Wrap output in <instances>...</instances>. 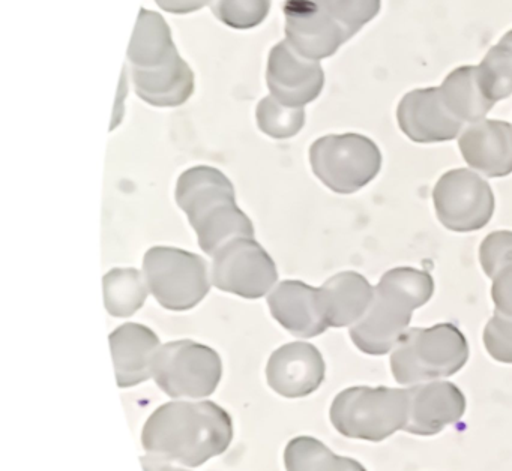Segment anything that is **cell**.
Masks as SVG:
<instances>
[{
  "label": "cell",
  "instance_id": "obj_7",
  "mask_svg": "<svg viewBox=\"0 0 512 471\" xmlns=\"http://www.w3.org/2000/svg\"><path fill=\"white\" fill-rule=\"evenodd\" d=\"M310 164L317 179L331 191L353 194L379 174L382 153L364 135H325L311 144Z\"/></svg>",
  "mask_w": 512,
  "mask_h": 471
},
{
  "label": "cell",
  "instance_id": "obj_23",
  "mask_svg": "<svg viewBox=\"0 0 512 471\" xmlns=\"http://www.w3.org/2000/svg\"><path fill=\"white\" fill-rule=\"evenodd\" d=\"M286 471H367L362 464L338 456L313 437H296L284 450Z\"/></svg>",
  "mask_w": 512,
  "mask_h": 471
},
{
  "label": "cell",
  "instance_id": "obj_30",
  "mask_svg": "<svg viewBox=\"0 0 512 471\" xmlns=\"http://www.w3.org/2000/svg\"><path fill=\"white\" fill-rule=\"evenodd\" d=\"M160 8L172 14H188L199 11L211 0H155Z\"/></svg>",
  "mask_w": 512,
  "mask_h": 471
},
{
  "label": "cell",
  "instance_id": "obj_25",
  "mask_svg": "<svg viewBox=\"0 0 512 471\" xmlns=\"http://www.w3.org/2000/svg\"><path fill=\"white\" fill-rule=\"evenodd\" d=\"M478 69L482 92L493 104L512 95V44L500 39L485 54Z\"/></svg>",
  "mask_w": 512,
  "mask_h": 471
},
{
  "label": "cell",
  "instance_id": "obj_6",
  "mask_svg": "<svg viewBox=\"0 0 512 471\" xmlns=\"http://www.w3.org/2000/svg\"><path fill=\"white\" fill-rule=\"evenodd\" d=\"M329 416L344 437L379 443L406 426L409 392L383 386L350 387L335 396Z\"/></svg>",
  "mask_w": 512,
  "mask_h": 471
},
{
  "label": "cell",
  "instance_id": "obj_22",
  "mask_svg": "<svg viewBox=\"0 0 512 471\" xmlns=\"http://www.w3.org/2000/svg\"><path fill=\"white\" fill-rule=\"evenodd\" d=\"M479 260L485 275L493 281L496 312L512 317V231H496L482 242Z\"/></svg>",
  "mask_w": 512,
  "mask_h": 471
},
{
  "label": "cell",
  "instance_id": "obj_3",
  "mask_svg": "<svg viewBox=\"0 0 512 471\" xmlns=\"http://www.w3.org/2000/svg\"><path fill=\"white\" fill-rule=\"evenodd\" d=\"M176 203L211 257L230 240L254 237L253 222L236 204L235 186L217 168L199 165L184 171L176 183Z\"/></svg>",
  "mask_w": 512,
  "mask_h": 471
},
{
  "label": "cell",
  "instance_id": "obj_8",
  "mask_svg": "<svg viewBox=\"0 0 512 471\" xmlns=\"http://www.w3.org/2000/svg\"><path fill=\"white\" fill-rule=\"evenodd\" d=\"M146 282L163 308L188 311L211 290L208 264L200 255L170 246H154L143 258Z\"/></svg>",
  "mask_w": 512,
  "mask_h": 471
},
{
  "label": "cell",
  "instance_id": "obj_15",
  "mask_svg": "<svg viewBox=\"0 0 512 471\" xmlns=\"http://www.w3.org/2000/svg\"><path fill=\"white\" fill-rule=\"evenodd\" d=\"M401 131L416 143H440L460 137L463 123L452 116L439 87L412 90L397 110Z\"/></svg>",
  "mask_w": 512,
  "mask_h": 471
},
{
  "label": "cell",
  "instance_id": "obj_20",
  "mask_svg": "<svg viewBox=\"0 0 512 471\" xmlns=\"http://www.w3.org/2000/svg\"><path fill=\"white\" fill-rule=\"evenodd\" d=\"M320 290L323 312L329 327L358 323L371 306L374 288L356 272H341L329 278Z\"/></svg>",
  "mask_w": 512,
  "mask_h": 471
},
{
  "label": "cell",
  "instance_id": "obj_10",
  "mask_svg": "<svg viewBox=\"0 0 512 471\" xmlns=\"http://www.w3.org/2000/svg\"><path fill=\"white\" fill-rule=\"evenodd\" d=\"M277 279L274 260L254 237L230 240L212 261V284L244 299L265 296Z\"/></svg>",
  "mask_w": 512,
  "mask_h": 471
},
{
  "label": "cell",
  "instance_id": "obj_21",
  "mask_svg": "<svg viewBox=\"0 0 512 471\" xmlns=\"http://www.w3.org/2000/svg\"><path fill=\"white\" fill-rule=\"evenodd\" d=\"M439 89L446 107L463 125L484 120L494 105L482 92L476 66L454 69Z\"/></svg>",
  "mask_w": 512,
  "mask_h": 471
},
{
  "label": "cell",
  "instance_id": "obj_5",
  "mask_svg": "<svg viewBox=\"0 0 512 471\" xmlns=\"http://www.w3.org/2000/svg\"><path fill=\"white\" fill-rule=\"evenodd\" d=\"M467 359L469 345L454 324L415 327L407 330L392 350L391 371L398 383L416 386L451 377Z\"/></svg>",
  "mask_w": 512,
  "mask_h": 471
},
{
  "label": "cell",
  "instance_id": "obj_28",
  "mask_svg": "<svg viewBox=\"0 0 512 471\" xmlns=\"http://www.w3.org/2000/svg\"><path fill=\"white\" fill-rule=\"evenodd\" d=\"M329 14L353 38L380 11V0H323Z\"/></svg>",
  "mask_w": 512,
  "mask_h": 471
},
{
  "label": "cell",
  "instance_id": "obj_31",
  "mask_svg": "<svg viewBox=\"0 0 512 471\" xmlns=\"http://www.w3.org/2000/svg\"><path fill=\"white\" fill-rule=\"evenodd\" d=\"M142 461L143 470L145 471H188L184 468L176 467L172 462L164 461V459L155 458V456H143L140 458Z\"/></svg>",
  "mask_w": 512,
  "mask_h": 471
},
{
  "label": "cell",
  "instance_id": "obj_11",
  "mask_svg": "<svg viewBox=\"0 0 512 471\" xmlns=\"http://www.w3.org/2000/svg\"><path fill=\"white\" fill-rule=\"evenodd\" d=\"M433 200L439 221L458 233L481 230L494 212V195L487 180L467 168L443 174Z\"/></svg>",
  "mask_w": 512,
  "mask_h": 471
},
{
  "label": "cell",
  "instance_id": "obj_27",
  "mask_svg": "<svg viewBox=\"0 0 512 471\" xmlns=\"http://www.w3.org/2000/svg\"><path fill=\"white\" fill-rule=\"evenodd\" d=\"M211 9L233 29H253L268 17L271 0H211Z\"/></svg>",
  "mask_w": 512,
  "mask_h": 471
},
{
  "label": "cell",
  "instance_id": "obj_16",
  "mask_svg": "<svg viewBox=\"0 0 512 471\" xmlns=\"http://www.w3.org/2000/svg\"><path fill=\"white\" fill-rule=\"evenodd\" d=\"M409 392V416L403 431L415 435H436L454 425L466 411V398L449 381L416 384Z\"/></svg>",
  "mask_w": 512,
  "mask_h": 471
},
{
  "label": "cell",
  "instance_id": "obj_14",
  "mask_svg": "<svg viewBox=\"0 0 512 471\" xmlns=\"http://www.w3.org/2000/svg\"><path fill=\"white\" fill-rule=\"evenodd\" d=\"M325 360L308 342H290L275 350L266 366L272 390L284 398H304L322 386Z\"/></svg>",
  "mask_w": 512,
  "mask_h": 471
},
{
  "label": "cell",
  "instance_id": "obj_1",
  "mask_svg": "<svg viewBox=\"0 0 512 471\" xmlns=\"http://www.w3.org/2000/svg\"><path fill=\"white\" fill-rule=\"evenodd\" d=\"M232 417L212 401L167 402L146 420L142 446L155 458L200 467L229 449Z\"/></svg>",
  "mask_w": 512,
  "mask_h": 471
},
{
  "label": "cell",
  "instance_id": "obj_12",
  "mask_svg": "<svg viewBox=\"0 0 512 471\" xmlns=\"http://www.w3.org/2000/svg\"><path fill=\"white\" fill-rule=\"evenodd\" d=\"M286 41L305 59L334 56L349 35L329 14L323 0H286Z\"/></svg>",
  "mask_w": 512,
  "mask_h": 471
},
{
  "label": "cell",
  "instance_id": "obj_13",
  "mask_svg": "<svg viewBox=\"0 0 512 471\" xmlns=\"http://www.w3.org/2000/svg\"><path fill=\"white\" fill-rule=\"evenodd\" d=\"M266 83L272 96L287 107L304 108L325 86V72L316 60L296 53L281 41L269 53Z\"/></svg>",
  "mask_w": 512,
  "mask_h": 471
},
{
  "label": "cell",
  "instance_id": "obj_2",
  "mask_svg": "<svg viewBox=\"0 0 512 471\" xmlns=\"http://www.w3.org/2000/svg\"><path fill=\"white\" fill-rule=\"evenodd\" d=\"M136 93L154 107H179L194 92V74L179 56L170 27L157 12L142 9L128 48Z\"/></svg>",
  "mask_w": 512,
  "mask_h": 471
},
{
  "label": "cell",
  "instance_id": "obj_24",
  "mask_svg": "<svg viewBox=\"0 0 512 471\" xmlns=\"http://www.w3.org/2000/svg\"><path fill=\"white\" fill-rule=\"evenodd\" d=\"M103 284L106 309L113 317H131L148 299V282L137 269H112Z\"/></svg>",
  "mask_w": 512,
  "mask_h": 471
},
{
  "label": "cell",
  "instance_id": "obj_9",
  "mask_svg": "<svg viewBox=\"0 0 512 471\" xmlns=\"http://www.w3.org/2000/svg\"><path fill=\"white\" fill-rule=\"evenodd\" d=\"M221 375L220 354L190 339L161 345L152 360L155 383L172 398H206L217 390Z\"/></svg>",
  "mask_w": 512,
  "mask_h": 471
},
{
  "label": "cell",
  "instance_id": "obj_26",
  "mask_svg": "<svg viewBox=\"0 0 512 471\" xmlns=\"http://www.w3.org/2000/svg\"><path fill=\"white\" fill-rule=\"evenodd\" d=\"M256 117L260 131L277 140L295 137L305 123L304 108L287 107L272 95L259 102Z\"/></svg>",
  "mask_w": 512,
  "mask_h": 471
},
{
  "label": "cell",
  "instance_id": "obj_19",
  "mask_svg": "<svg viewBox=\"0 0 512 471\" xmlns=\"http://www.w3.org/2000/svg\"><path fill=\"white\" fill-rule=\"evenodd\" d=\"M116 380L122 389L152 377V360L161 347L157 333L143 324H122L110 335Z\"/></svg>",
  "mask_w": 512,
  "mask_h": 471
},
{
  "label": "cell",
  "instance_id": "obj_17",
  "mask_svg": "<svg viewBox=\"0 0 512 471\" xmlns=\"http://www.w3.org/2000/svg\"><path fill=\"white\" fill-rule=\"evenodd\" d=\"M464 161L487 177L512 173V126L502 120L470 123L458 137Z\"/></svg>",
  "mask_w": 512,
  "mask_h": 471
},
{
  "label": "cell",
  "instance_id": "obj_4",
  "mask_svg": "<svg viewBox=\"0 0 512 471\" xmlns=\"http://www.w3.org/2000/svg\"><path fill=\"white\" fill-rule=\"evenodd\" d=\"M430 273L410 267L389 270L374 288V299L364 317L350 327L356 347L371 356L394 350L407 332L412 314L433 296Z\"/></svg>",
  "mask_w": 512,
  "mask_h": 471
},
{
  "label": "cell",
  "instance_id": "obj_32",
  "mask_svg": "<svg viewBox=\"0 0 512 471\" xmlns=\"http://www.w3.org/2000/svg\"><path fill=\"white\" fill-rule=\"evenodd\" d=\"M503 38H505L506 41L511 42V44H512V30H509V32L506 33V35L503 36Z\"/></svg>",
  "mask_w": 512,
  "mask_h": 471
},
{
  "label": "cell",
  "instance_id": "obj_18",
  "mask_svg": "<svg viewBox=\"0 0 512 471\" xmlns=\"http://www.w3.org/2000/svg\"><path fill=\"white\" fill-rule=\"evenodd\" d=\"M272 317L298 338H314L328 329L319 288L302 281H281L268 296Z\"/></svg>",
  "mask_w": 512,
  "mask_h": 471
},
{
  "label": "cell",
  "instance_id": "obj_29",
  "mask_svg": "<svg viewBox=\"0 0 512 471\" xmlns=\"http://www.w3.org/2000/svg\"><path fill=\"white\" fill-rule=\"evenodd\" d=\"M484 344L494 360L512 363V317L494 312L485 326Z\"/></svg>",
  "mask_w": 512,
  "mask_h": 471
}]
</instances>
